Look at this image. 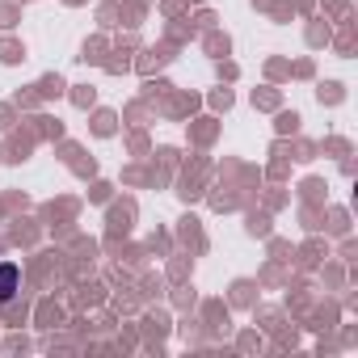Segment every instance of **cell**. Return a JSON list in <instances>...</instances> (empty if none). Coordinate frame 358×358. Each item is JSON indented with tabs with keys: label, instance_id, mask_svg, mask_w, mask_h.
<instances>
[{
	"label": "cell",
	"instance_id": "cell-1",
	"mask_svg": "<svg viewBox=\"0 0 358 358\" xmlns=\"http://www.w3.org/2000/svg\"><path fill=\"white\" fill-rule=\"evenodd\" d=\"M17 282H22L17 266H13V262H5V266H0V303H9V299L17 295Z\"/></svg>",
	"mask_w": 358,
	"mask_h": 358
}]
</instances>
